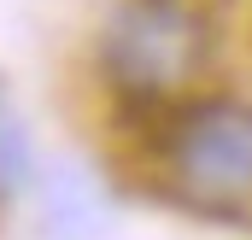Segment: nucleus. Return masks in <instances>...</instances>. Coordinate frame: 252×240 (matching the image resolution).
<instances>
[{
  "label": "nucleus",
  "mask_w": 252,
  "mask_h": 240,
  "mask_svg": "<svg viewBox=\"0 0 252 240\" xmlns=\"http://www.w3.org/2000/svg\"><path fill=\"white\" fill-rule=\"evenodd\" d=\"M223 0H118L100 30V64L135 106H170L205 76Z\"/></svg>",
  "instance_id": "1"
},
{
  "label": "nucleus",
  "mask_w": 252,
  "mask_h": 240,
  "mask_svg": "<svg viewBox=\"0 0 252 240\" xmlns=\"http://www.w3.org/2000/svg\"><path fill=\"white\" fill-rule=\"evenodd\" d=\"M164 176L193 211L252 205V106L235 94L188 100L164 129Z\"/></svg>",
  "instance_id": "2"
},
{
  "label": "nucleus",
  "mask_w": 252,
  "mask_h": 240,
  "mask_svg": "<svg viewBox=\"0 0 252 240\" xmlns=\"http://www.w3.org/2000/svg\"><path fill=\"white\" fill-rule=\"evenodd\" d=\"M24 176H30V135H24L18 106L0 94V205L24 187Z\"/></svg>",
  "instance_id": "3"
}]
</instances>
